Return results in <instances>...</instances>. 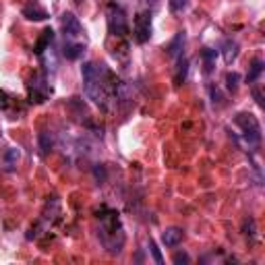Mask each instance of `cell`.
Masks as SVG:
<instances>
[{"label": "cell", "instance_id": "obj_1", "mask_svg": "<svg viewBox=\"0 0 265 265\" xmlns=\"http://www.w3.org/2000/svg\"><path fill=\"white\" fill-rule=\"evenodd\" d=\"M83 73V83H85V94L90 96V100H94L98 106L106 108V100H108L116 90H110L106 79H108L110 70L104 64H96V62H85L81 66Z\"/></svg>", "mask_w": 265, "mask_h": 265}, {"label": "cell", "instance_id": "obj_2", "mask_svg": "<svg viewBox=\"0 0 265 265\" xmlns=\"http://www.w3.org/2000/svg\"><path fill=\"white\" fill-rule=\"evenodd\" d=\"M98 218L102 220V228H100V240L102 244L108 249L110 255H118L122 251V244L125 240H116V236H125L120 228V220H118V211L114 209H102V216L98 214Z\"/></svg>", "mask_w": 265, "mask_h": 265}, {"label": "cell", "instance_id": "obj_3", "mask_svg": "<svg viewBox=\"0 0 265 265\" xmlns=\"http://www.w3.org/2000/svg\"><path fill=\"white\" fill-rule=\"evenodd\" d=\"M234 125L240 127L242 137L246 143H249V147H257L261 143V127H259V120L253 114H246V112L236 114Z\"/></svg>", "mask_w": 265, "mask_h": 265}, {"label": "cell", "instance_id": "obj_4", "mask_svg": "<svg viewBox=\"0 0 265 265\" xmlns=\"http://www.w3.org/2000/svg\"><path fill=\"white\" fill-rule=\"evenodd\" d=\"M108 29L112 35H116V38H122V35H127V15L125 11H122L118 5H110L108 7Z\"/></svg>", "mask_w": 265, "mask_h": 265}, {"label": "cell", "instance_id": "obj_5", "mask_svg": "<svg viewBox=\"0 0 265 265\" xmlns=\"http://www.w3.org/2000/svg\"><path fill=\"white\" fill-rule=\"evenodd\" d=\"M151 38V13L143 11L135 17V42L145 44Z\"/></svg>", "mask_w": 265, "mask_h": 265}, {"label": "cell", "instance_id": "obj_6", "mask_svg": "<svg viewBox=\"0 0 265 265\" xmlns=\"http://www.w3.org/2000/svg\"><path fill=\"white\" fill-rule=\"evenodd\" d=\"M60 23H62V31H64L66 38H77V35L83 33V25L79 23V19L73 13H64Z\"/></svg>", "mask_w": 265, "mask_h": 265}, {"label": "cell", "instance_id": "obj_7", "mask_svg": "<svg viewBox=\"0 0 265 265\" xmlns=\"http://www.w3.org/2000/svg\"><path fill=\"white\" fill-rule=\"evenodd\" d=\"M29 96H31V102H35V104L46 102V98H48V85H46V79L44 77H33L31 79Z\"/></svg>", "mask_w": 265, "mask_h": 265}, {"label": "cell", "instance_id": "obj_8", "mask_svg": "<svg viewBox=\"0 0 265 265\" xmlns=\"http://www.w3.org/2000/svg\"><path fill=\"white\" fill-rule=\"evenodd\" d=\"M21 13H23L25 19H29V21H46V19H48V13H46L38 3H29V5H25Z\"/></svg>", "mask_w": 265, "mask_h": 265}, {"label": "cell", "instance_id": "obj_9", "mask_svg": "<svg viewBox=\"0 0 265 265\" xmlns=\"http://www.w3.org/2000/svg\"><path fill=\"white\" fill-rule=\"evenodd\" d=\"M83 52H85V44L81 42H64L62 46V56L66 60H77Z\"/></svg>", "mask_w": 265, "mask_h": 265}, {"label": "cell", "instance_id": "obj_10", "mask_svg": "<svg viewBox=\"0 0 265 265\" xmlns=\"http://www.w3.org/2000/svg\"><path fill=\"white\" fill-rule=\"evenodd\" d=\"M19 157H21V151L17 149V147L7 149L5 155H3V168H5L7 172H13V170L17 168V164H19Z\"/></svg>", "mask_w": 265, "mask_h": 265}, {"label": "cell", "instance_id": "obj_11", "mask_svg": "<svg viewBox=\"0 0 265 265\" xmlns=\"http://www.w3.org/2000/svg\"><path fill=\"white\" fill-rule=\"evenodd\" d=\"M52 42H54V29H50V27H48V29L42 31V38L38 40V44H35V50H33V52H35L38 56H42L44 52L50 48Z\"/></svg>", "mask_w": 265, "mask_h": 265}, {"label": "cell", "instance_id": "obj_12", "mask_svg": "<svg viewBox=\"0 0 265 265\" xmlns=\"http://www.w3.org/2000/svg\"><path fill=\"white\" fill-rule=\"evenodd\" d=\"M181 240H183V230L181 228H176V226L166 228L164 234H162V242L166 246H176V244H181Z\"/></svg>", "mask_w": 265, "mask_h": 265}, {"label": "cell", "instance_id": "obj_13", "mask_svg": "<svg viewBox=\"0 0 265 265\" xmlns=\"http://www.w3.org/2000/svg\"><path fill=\"white\" fill-rule=\"evenodd\" d=\"M216 58H218V52L211 50V48H203L201 50V60H203V73L209 75L211 70L216 68Z\"/></svg>", "mask_w": 265, "mask_h": 265}, {"label": "cell", "instance_id": "obj_14", "mask_svg": "<svg viewBox=\"0 0 265 265\" xmlns=\"http://www.w3.org/2000/svg\"><path fill=\"white\" fill-rule=\"evenodd\" d=\"M38 143H40V151L42 155H48L52 151V147H54V137H52L50 131H42L38 135Z\"/></svg>", "mask_w": 265, "mask_h": 265}, {"label": "cell", "instance_id": "obj_15", "mask_svg": "<svg viewBox=\"0 0 265 265\" xmlns=\"http://www.w3.org/2000/svg\"><path fill=\"white\" fill-rule=\"evenodd\" d=\"M187 73H189V60L181 54L179 56V64H176V73H174V83L176 85H183L185 79H187Z\"/></svg>", "mask_w": 265, "mask_h": 265}, {"label": "cell", "instance_id": "obj_16", "mask_svg": "<svg viewBox=\"0 0 265 265\" xmlns=\"http://www.w3.org/2000/svg\"><path fill=\"white\" fill-rule=\"evenodd\" d=\"M238 58V44L234 40H226L224 42V60L226 64H232Z\"/></svg>", "mask_w": 265, "mask_h": 265}, {"label": "cell", "instance_id": "obj_17", "mask_svg": "<svg viewBox=\"0 0 265 265\" xmlns=\"http://www.w3.org/2000/svg\"><path fill=\"white\" fill-rule=\"evenodd\" d=\"M183 44H185V33L181 31V33H176L174 40L166 46L168 54H170V56H181V54H183V52H181V50H183Z\"/></svg>", "mask_w": 265, "mask_h": 265}, {"label": "cell", "instance_id": "obj_18", "mask_svg": "<svg viewBox=\"0 0 265 265\" xmlns=\"http://www.w3.org/2000/svg\"><path fill=\"white\" fill-rule=\"evenodd\" d=\"M261 73H263V60L261 58H255L253 62H251V68H249V73H246V83H257V79L261 77Z\"/></svg>", "mask_w": 265, "mask_h": 265}, {"label": "cell", "instance_id": "obj_19", "mask_svg": "<svg viewBox=\"0 0 265 265\" xmlns=\"http://www.w3.org/2000/svg\"><path fill=\"white\" fill-rule=\"evenodd\" d=\"M238 81H240V75L238 73H228L226 75V87H228V92H236L238 90Z\"/></svg>", "mask_w": 265, "mask_h": 265}, {"label": "cell", "instance_id": "obj_20", "mask_svg": "<svg viewBox=\"0 0 265 265\" xmlns=\"http://www.w3.org/2000/svg\"><path fill=\"white\" fill-rule=\"evenodd\" d=\"M242 232H244L246 236H253V234H255V220H253V218H246V220H244Z\"/></svg>", "mask_w": 265, "mask_h": 265}, {"label": "cell", "instance_id": "obj_21", "mask_svg": "<svg viewBox=\"0 0 265 265\" xmlns=\"http://www.w3.org/2000/svg\"><path fill=\"white\" fill-rule=\"evenodd\" d=\"M149 251H151V255H153V259H155V263H164V257H162V253H160V249H157V244L153 242V240H149Z\"/></svg>", "mask_w": 265, "mask_h": 265}, {"label": "cell", "instance_id": "obj_22", "mask_svg": "<svg viewBox=\"0 0 265 265\" xmlns=\"http://www.w3.org/2000/svg\"><path fill=\"white\" fill-rule=\"evenodd\" d=\"M185 7H187V0H170V9L174 13H181Z\"/></svg>", "mask_w": 265, "mask_h": 265}, {"label": "cell", "instance_id": "obj_23", "mask_svg": "<svg viewBox=\"0 0 265 265\" xmlns=\"http://www.w3.org/2000/svg\"><path fill=\"white\" fill-rule=\"evenodd\" d=\"M94 176H96V181L104 183L106 181V170H104V166H96L94 168Z\"/></svg>", "mask_w": 265, "mask_h": 265}, {"label": "cell", "instance_id": "obj_24", "mask_svg": "<svg viewBox=\"0 0 265 265\" xmlns=\"http://www.w3.org/2000/svg\"><path fill=\"white\" fill-rule=\"evenodd\" d=\"M172 261H174L176 265H181V263H189V261H191V257H189L187 253H176Z\"/></svg>", "mask_w": 265, "mask_h": 265}, {"label": "cell", "instance_id": "obj_25", "mask_svg": "<svg viewBox=\"0 0 265 265\" xmlns=\"http://www.w3.org/2000/svg\"><path fill=\"white\" fill-rule=\"evenodd\" d=\"M253 96H255L257 104H259V106H263V102H261V92H259V90H253Z\"/></svg>", "mask_w": 265, "mask_h": 265}, {"label": "cell", "instance_id": "obj_26", "mask_svg": "<svg viewBox=\"0 0 265 265\" xmlns=\"http://www.w3.org/2000/svg\"><path fill=\"white\" fill-rule=\"evenodd\" d=\"M0 98H5V94H0ZM5 104H7L5 100H0V108H3V106H5Z\"/></svg>", "mask_w": 265, "mask_h": 265}, {"label": "cell", "instance_id": "obj_27", "mask_svg": "<svg viewBox=\"0 0 265 265\" xmlns=\"http://www.w3.org/2000/svg\"><path fill=\"white\" fill-rule=\"evenodd\" d=\"M147 3H151V5H155V3H157V0H147Z\"/></svg>", "mask_w": 265, "mask_h": 265}]
</instances>
